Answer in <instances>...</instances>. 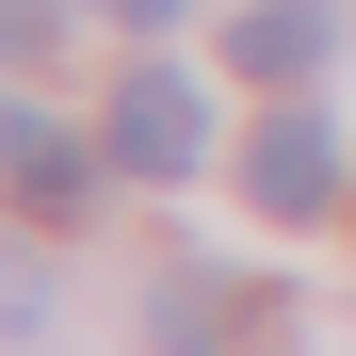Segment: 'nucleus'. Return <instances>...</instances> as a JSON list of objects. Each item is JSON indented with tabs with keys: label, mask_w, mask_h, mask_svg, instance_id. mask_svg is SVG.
I'll return each instance as SVG.
<instances>
[{
	"label": "nucleus",
	"mask_w": 356,
	"mask_h": 356,
	"mask_svg": "<svg viewBox=\"0 0 356 356\" xmlns=\"http://www.w3.org/2000/svg\"><path fill=\"white\" fill-rule=\"evenodd\" d=\"M227 324H243V275H162V340L178 356H211Z\"/></svg>",
	"instance_id": "5"
},
{
	"label": "nucleus",
	"mask_w": 356,
	"mask_h": 356,
	"mask_svg": "<svg viewBox=\"0 0 356 356\" xmlns=\"http://www.w3.org/2000/svg\"><path fill=\"white\" fill-rule=\"evenodd\" d=\"M49 17H65V0H0V49L33 65V49H49Z\"/></svg>",
	"instance_id": "6"
},
{
	"label": "nucleus",
	"mask_w": 356,
	"mask_h": 356,
	"mask_svg": "<svg viewBox=\"0 0 356 356\" xmlns=\"http://www.w3.org/2000/svg\"><path fill=\"white\" fill-rule=\"evenodd\" d=\"M0 162H17L33 227H65V211H81V146H65V113H49V97H0Z\"/></svg>",
	"instance_id": "3"
},
{
	"label": "nucleus",
	"mask_w": 356,
	"mask_h": 356,
	"mask_svg": "<svg viewBox=\"0 0 356 356\" xmlns=\"http://www.w3.org/2000/svg\"><path fill=\"white\" fill-rule=\"evenodd\" d=\"M113 162H130V178H195L211 162V97L178 65H130V81H113Z\"/></svg>",
	"instance_id": "1"
},
{
	"label": "nucleus",
	"mask_w": 356,
	"mask_h": 356,
	"mask_svg": "<svg viewBox=\"0 0 356 356\" xmlns=\"http://www.w3.org/2000/svg\"><path fill=\"white\" fill-rule=\"evenodd\" d=\"M243 195H259L275 227H308V211L340 195V130H324V113H259V146H243Z\"/></svg>",
	"instance_id": "2"
},
{
	"label": "nucleus",
	"mask_w": 356,
	"mask_h": 356,
	"mask_svg": "<svg viewBox=\"0 0 356 356\" xmlns=\"http://www.w3.org/2000/svg\"><path fill=\"white\" fill-rule=\"evenodd\" d=\"M162 17H178V0H113V33H162Z\"/></svg>",
	"instance_id": "7"
},
{
	"label": "nucleus",
	"mask_w": 356,
	"mask_h": 356,
	"mask_svg": "<svg viewBox=\"0 0 356 356\" xmlns=\"http://www.w3.org/2000/svg\"><path fill=\"white\" fill-rule=\"evenodd\" d=\"M324 49H340V17H324V0H243V33H227V65H243V81H308Z\"/></svg>",
	"instance_id": "4"
}]
</instances>
